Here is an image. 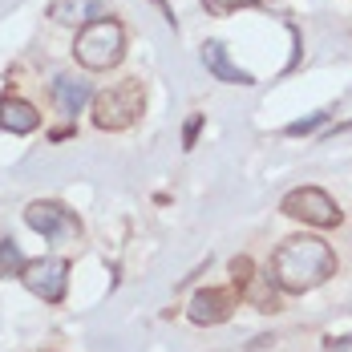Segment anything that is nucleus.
I'll return each instance as SVG.
<instances>
[{"label":"nucleus","instance_id":"nucleus-1","mask_svg":"<svg viewBox=\"0 0 352 352\" xmlns=\"http://www.w3.org/2000/svg\"><path fill=\"white\" fill-rule=\"evenodd\" d=\"M332 272H336V251L320 235H287L272 255V280L287 296L312 292L324 280H332Z\"/></svg>","mask_w":352,"mask_h":352},{"label":"nucleus","instance_id":"nucleus-2","mask_svg":"<svg viewBox=\"0 0 352 352\" xmlns=\"http://www.w3.org/2000/svg\"><path fill=\"white\" fill-rule=\"evenodd\" d=\"M73 57L77 65L89 73H106L113 69L122 57H126V25L113 21V16H102L85 29H77V41H73Z\"/></svg>","mask_w":352,"mask_h":352},{"label":"nucleus","instance_id":"nucleus-3","mask_svg":"<svg viewBox=\"0 0 352 352\" xmlns=\"http://www.w3.org/2000/svg\"><path fill=\"white\" fill-rule=\"evenodd\" d=\"M89 113H94V126L106 130V134H122L130 126H138L142 113H146V89L138 81H118L102 94H94L89 102Z\"/></svg>","mask_w":352,"mask_h":352},{"label":"nucleus","instance_id":"nucleus-4","mask_svg":"<svg viewBox=\"0 0 352 352\" xmlns=\"http://www.w3.org/2000/svg\"><path fill=\"white\" fill-rule=\"evenodd\" d=\"M280 211L296 223H308V227H320V231H332L344 223V211L336 207V199L324 190V186H296L280 199Z\"/></svg>","mask_w":352,"mask_h":352},{"label":"nucleus","instance_id":"nucleus-5","mask_svg":"<svg viewBox=\"0 0 352 352\" xmlns=\"http://www.w3.org/2000/svg\"><path fill=\"white\" fill-rule=\"evenodd\" d=\"M231 280H235V292H239V300H247L255 312H280V283L267 280L255 263H251V255H235L231 259Z\"/></svg>","mask_w":352,"mask_h":352},{"label":"nucleus","instance_id":"nucleus-6","mask_svg":"<svg viewBox=\"0 0 352 352\" xmlns=\"http://www.w3.org/2000/svg\"><path fill=\"white\" fill-rule=\"evenodd\" d=\"M21 283L33 292L36 300L61 304V300H65V287H69V259H65V255H41L33 263H25Z\"/></svg>","mask_w":352,"mask_h":352},{"label":"nucleus","instance_id":"nucleus-7","mask_svg":"<svg viewBox=\"0 0 352 352\" xmlns=\"http://www.w3.org/2000/svg\"><path fill=\"white\" fill-rule=\"evenodd\" d=\"M235 304H239V292L235 287H219V283H207L190 296L186 304V320L195 328H214V324H227L235 316Z\"/></svg>","mask_w":352,"mask_h":352},{"label":"nucleus","instance_id":"nucleus-8","mask_svg":"<svg viewBox=\"0 0 352 352\" xmlns=\"http://www.w3.org/2000/svg\"><path fill=\"white\" fill-rule=\"evenodd\" d=\"M25 223L33 227L41 239H73L77 235V214L69 207H61V203H49V199L29 203L25 207Z\"/></svg>","mask_w":352,"mask_h":352},{"label":"nucleus","instance_id":"nucleus-9","mask_svg":"<svg viewBox=\"0 0 352 352\" xmlns=\"http://www.w3.org/2000/svg\"><path fill=\"white\" fill-rule=\"evenodd\" d=\"M89 102H94V89H89L85 77H77V73H61V77L53 81V106H57L61 118H77Z\"/></svg>","mask_w":352,"mask_h":352},{"label":"nucleus","instance_id":"nucleus-10","mask_svg":"<svg viewBox=\"0 0 352 352\" xmlns=\"http://www.w3.org/2000/svg\"><path fill=\"white\" fill-rule=\"evenodd\" d=\"M49 16L61 25H73V29H85V25L109 16V0H53Z\"/></svg>","mask_w":352,"mask_h":352},{"label":"nucleus","instance_id":"nucleus-11","mask_svg":"<svg viewBox=\"0 0 352 352\" xmlns=\"http://www.w3.org/2000/svg\"><path fill=\"white\" fill-rule=\"evenodd\" d=\"M36 126H41V113H36L33 102H25V98H0V130H8V134H33Z\"/></svg>","mask_w":352,"mask_h":352},{"label":"nucleus","instance_id":"nucleus-12","mask_svg":"<svg viewBox=\"0 0 352 352\" xmlns=\"http://www.w3.org/2000/svg\"><path fill=\"white\" fill-rule=\"evenodd\" d=\"M203 65L211 69V77L227 81V85H255V77L247 69L231 65V57H227V49H223L219 41H207V45H203Z\"/></svg>","mask_w":352,"mask_h":352},{"label":"nucleus","instance_id":"nucleus-13","mask_svg":"<svg viewBox=\"0 0 352 352\" xmlns=\"http://www.w3.org/2000/svg\"><path fill=\"white\" fill-rule=\"evenodd\" d=\"M25 272V263H21V251L12 239H0V280L4 276H21Z\"/></svg>","mask_w":352,"mask_h":352},{"label":"nucleus","instance_id":"nucleus-14","mask_svg":"<svg viewBox=\"0 0 352 352\" xmlns=\"http://www.w3.org/2000/svg\"><path fill=\"white\" fill-rule=\"evenodd\" d=\"M324 122H328V109H316V113H308L304 122H292V126H287L283 134H287V138H304V134H312V130H320Z\"/></svg>","mask_w":352,"mask_h":352},{"label":"nucleus","instance_id":"nucleus-15","mask_svg":"<svg viewBox=\"0 0 352 352\" xmlns=\"http://www.w3.org/2000/svg\"><path fill=\"white\" fill-rule=\"evenodd\" d=\"M207 4V12L211 16H227V12H235V8H247V4H267V0H203Z\"/></svg>","mask_w":352,"mask_h":352},{"label":"nucleus","instance_id":"nucleus-16","mask_svg":"<svg viewBox=\"0 0 352 352\" xmlns=\"http://www.w3.org/2000/svg\"><path fill=\"white\" fill-rule=\"evenodd\" d=\"M199 130H203V113H190V118H186V126H182V146H186V150L199 142Z\"/></svg>","mask_w":352,"mask_h":352},{"label":"nucleus","instance_id":"nucleus-17","mask_svg":"<svg viewBox=\"0 0 352 352\" xmlns=\"http://www.w3.org/2000/svg\"><path fill=\"white\" fill-rule=\"evenodd\" d=\"M328 352H352V336H336V340H328Z\"/></svg>","mask_w":352,"mask_h":352}]
</instances>
